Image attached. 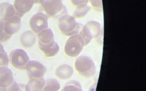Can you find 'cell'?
I'll use <instances>...</instances> for the list:
<instances>
[{
	"label": "cell",
	"mask_w": 146,
	"mask_h": 91,
	"mask_svg": "<svg viewBox=\"0 0 146 91\" xmlns=\"http://www.w3.org/2000/svg\"><path fill=\"white\" fill-rule=\"evenodd\" d=\"M39 3L48 16L54 18H59L68 14V11L61 0L40 1Z\"/></svg>",
	"instance_id": "cell-5"
},
{
	"label": "cell",
	"mask_w": 146,
	"mask_h": 91,
	"mask_svg": "<svg viewBox=\"0 0 146 91\" xmlns=\"http://www.w3.org/2000/svg\"><path fill=\"white\" fill-rule=\"evenodd\" d=\"M3 24L4 21L0 19V42H5L9 39H10L11 37V35L6 34L3 30Z\"/></svg>",
	"instance_id": "cell-20"
},
{
	"label": "cell",
	"mask_w": 146,
	"mask_h": 91,
	"mask_svg": "<svg viewBox=\"0 0 146 91\" xmlns=\"http://www.w3.org/2000/svg\"><path fill=\"white\" fill-rule=\"evenodd\" d=\"M45 80L44 77L31 78L25 85V91H43Z\"/></svg>",
	"instance_id": "cell-14"
},
{
	"label": "cell",
	"mask_w": 146,
	"mask_h": 91,
	"mask_svg": "<svg viewBox=\"0 0 146 91\" xmlns=\"http://www.w3.org/2000/svg\"><path fill=\"white\" fill-rule=\"evenodd\" d=\"M25 85H23V84H22L20 91H25Z\"/></svg>",
	"instance_id": "cell-26"
},
{
	"label": "cell",
	"mask_w": 146,
	"mask_h": 91,
	"mask_svg": "<svg viewBox=\"0 0 146 91\" xmlns=\"http://www.w3.org/2000/svg\"><path fill=\"white\" fill-rule=\"evenodd\" d=\"M58 26L62 34L71 36L79 34L83 27V24L78 22L72 16L67 14L58 19Z\"/></svg>",
	"instance_id": "cell-3"
},
{
	"label": "cell",
	"mask_w": 146,
	"mask_h": 91,
	"mask_svg": "<svg viewBox=\"0 0 146 91\" xmlns=\"http://www.w3.org/2000/svg\"><path fill=\"white\" fill-rule=\"evenodd\" d=\"M21 27V17L15 15L8 20L4 22V32L9 35L17 33Z\"/></svg>",
	"instance_id": "cell-10"
},
{
	"label": "cell",
	"mask_w": 146,
	"mask_h": 91,
	"mask_svg": "<svg viewBox=\"0 0 146 91\" xmlns=\"http://www.w3.org/2000/svg\"><path fill=\"white\" fill-rule=\"evenodd\" d=\"M36 39V34L31 30L23 32L19 37L20 43L22 46L25 48H30L32 47L35 44Z\"/></svg>",
	"instance_id": "cell-13"
},
{
	"label": "cell",
	"mask_w": 146,
	"mask_h": 91,
	"mask_svg": "<svg viewBox=\"0 0 146 91\" xmlns=\"http://www.w3.org/2000/svg\"><path fill=\"white\" fill-rule=\"evenodd\" d=\"M22 85V84H18L14 80L10 85L6 88V91H20Z\"/></svg>",
	"instance_id": "cell-23"
},
{
	"label": "cell",
	"mask_w": 146,
	"mask_h": 91,
	"mask_svg": "<svg viewBox=\"0 0 146 91\" xmlns=\"http://www.w3.org/2000/svg\"><path fill=\"white\" fill-rule=\"evenodd\" d=\"M9 61L11 65L18 69H25L27 63L30 61L28 53L23 49H13L9 55Z\"/></svg>",
	"instance_id": "cell-7"
},
{
	"label": "cell",
	"mask_w": 146,
	"mask_h": 91,
	"mask_svg": "<svg viewBox=\"0 0 146 91\" xmlns=\"http://www.w3.org/2000/svg\"><path fill=\"white\" fill-rule=\"evenodd\" d=\"M34 5L33 0H15L13 5L15 11V15L22 17L31 10Z\"/></svg>",
	"instance_id": "cell-11"
},
{
	"label": "cell",
	"mask_w": 146,
	"mask_h": 91,
	"mask_svg": "<svg viewBox=\"0 0 146 91\" xmlns=\"http://www.w3.org/2000/svg\"><path fill=\"white\" fill-rule=\"evenodd\" d=\"M5 51V48L3 46V45L2 44V43L0 42V53L1 52H4Z\"/></svg>",
	"instance_id": "cell-25"
},
{
	"label": "cell",
	"mask_w": 146,
	"mask_h": 91,
	"mask_svg": "<svg viewBox=\"0 0 146 91\" xmlns=\"http://www.w3.org/2000/svg\"><path fill=\"white\" fill-rule=\"evenodd\" d=\"M38 47L46 57H53L59 51V46L54 39V35L50 28H47L36 35Z\"/></svg>",
	"instance_id": "cell-1"
},
{
	"label": "cell",
	"mask_w": 146,
	"mask_h": 91,
	"mask_svg": "<svg viewBox=\"0 0 146 91\" xmlns=\"http://www.w3.org/2000/svg\"><path fill=\"white\" fill-rule=\"evenodd\" d=\"M91 7L88 5V3H84L76 6L75 10L73 13V17L75 18H80L85 16L91 10Z\"/></svg>",
	"instance_id": "cell-17"
},
{
	"label": "cell",
	"mask_w": 146,
	"mask_h": 91,
	"mask_svg": "<svg viewBox=\"0 0 146 91\" xmlns=\"http://www.w3.org/2000/svg\"><path fill=\"white\" fill-rule=\"evenodd\" d=\"M85 46L84 41L79 34H75L70 36L64 46V52L71 57H77Z\"/></svg>",
	"instance_id": "cell-6"
},
{
	"label": "cell",
	"mask_w": 146,
	"mask_h": 91,
	"mask_svg": "<svg viewBox=\"0 0 146 91\" xmlns=\"http://www.w3.org/2000/svg\"><path fill=\"white\" fill-rule=\"evenodd\" d=\"M15 15V11L13 5L8 2L0 3V19L6 21Z\"/></svg>",
	"instance_id": "cell-15"
},
{
	"label": "cell",
	"mask_w": 146,
	"mask_h": 91,
	"mask_svg": "<svg viewBox=\"0 0 146 91\" xmlns=\"http://www.w3.org/2000/svg\"><path fill=\"white\" fill-rule=\"evenodd\" d=\"M60 88V84L55 78H48L45 80L43 91H58Z\"/></svg>",
	"instance_id": "cell-18"
},
{
	"label": "cell",
	"mask_w": 146,
	"mask_h": 91,
	"mask_svg": "<svg viewBox=\"0 0 146 91\" xmlns=\"http://www.w3.org/2000/svg\"><path fill=\"white\" fill-rule=\"evenodd\" d=\"M14 81L13 73L9 67L0 68V86L7 88Z\"/></svg>",
	"instance_id": "cell-12"
},
{
	"label": "cell",
	"mask_w": 146,
	"mask_h": 91,
	"mask_svg": "<svg viewBox=\"0 0 146 91\" xmlns=\"http://www.w3.org/2000/svg\"><path fill=\"white\" fill-rule=\"evenodd\" d=\"M9 58L7 53L5 51L0 53V68L8 67L9 64Z\"/></svg>",
	"instance_id": "cell-21"
},
{
	"label": "cell",
	"mask_w": 146,
	"mask_h": 91,
	"mask_svg": "<svg viewBox=\"0 0 146 91\" xmlns=\"http://www.w3.org/2000/svg\"><path fill=\"white\" fill-rule=\"evenodd\" d=\"M48 16L42 12H38L32 16L30 20V27L31 31L38 34L48 27Z\"/></svg>",
	"instance_id": "cell-8"
},
{
	"label": "cell",
	"mask_w": 146,
	"mask_h": 91,
	"mask_svg": "<svg viewBox=\"0 0 146 91\" xmlns=\"http://www.w3.org/2000/svg\"><path fill=\"white\" fill-rule=\"evenodd\" d=\"M75 67L79 73L86 78H91L96 72V68L92 59L86 55L79 56L76 59Z\"/></svg>",
	"instance_id": "cell-4"
},
{
	"label": "cell",
	"mask_w": 146,
	"mask_h": 91,
	"mask_svg": "<svg viewBox=\"0 0 146 91\" xmlns=\"http://www.w3.org/2000/svg\"><path fill=\"white\" fill-rule=\"evenodd\" d=\"M103 28L99 22L90 20L85 25H83L79 34L82 36L85 46H87L93 39H95L100 44V41L103 40Z\"/></svg>",
	"instance_id": "cell-2"
},
{
	"label": "cell",
	"mask_w": 146,
	"mask_h": 91,
	"mask_svg": "<svg viewBox=\"0 0 146 91\" xmlns=\"http://www.w3.org/2000/svg\"><path fill=\"white\" fill-rule=\"evenodd\" d=\"M25 69L30 78L43 77L47 71L46 66L37 60H30L27 63Z\"/></svg>",
	"instance_id": "cell-9"
},
{
	"label": "cell",
	"mask_w": 146,
	"mask_h": 91,
	"mask_svg": "<svg viewBox=\"0 0 146 91\" xmlns=\"http://www.w3.org/2000/svg\"><path fill=\"white\" fill-rule=\"evenodd\" d=\"M91 4L92 7L97 12L102 13L103 11V4L102 1H97V0H91L88 1Z\"/></svg>",
	"instance_id": "cell-22"
},
{
	"label": "cell",
	"mask_w": 146,
	"mask_h": 91,
	"mask_svg": "<svg viewBox=\"0 0 146 91\" xmlns=\"http://www.w3.org/2000/svg\"><path fill=\"white\" fill-rule=\"evenodd\" d=\"M71 2L72 3V5H74V6L76 7L84 3H88V1L87 0H72Z\"/></svg>",
	"instance_id": "cell-24"
},
{
	"label": "cell",
	"mask_w": 146,
	"mask_h": 91,
	"mask_svg": "<svg viewBox=\"0 0 146 91\" xmlns=\"http://www.w3.org/2000/svg\"><path fill=\"white\" fill-rule=\"evenodd\" d=\"M74 73L72 67L66 64H62L57 67L55 74L57 77L61 80H68L72 77Z\"/></svg>",
	"instance_id": "cell-16"
},
{
	"label": "cell",
	"mask_w": 146,
	"mask_h": 91,
	"mask_svg": "<svg viewBox=\"0 0 146 91\" xmlns=\"http://www.w3.org/2000/svg\"><path fill=\"white\" fill-rule=\"evenodd\" d=\"M61 91H83L80 83L76 80H71L67 82Z\"/></svg>",
	"instance_id": "cell-19"
},
{
	"label": "cell",
	"mask_w": 146,
	"mask_h": 91,
	"mask_svg": "<svg viewBox=\"0 0 146 91\" xmlns=\"http://www.w3.org/2000/svg\"><path fill=\"white\" fill-rule=\"evenodd\" d=\"M0 91H6V88H3L0 86Z\"/></svg>",
	"instance_id": "cell-27"
}]
</instances>
